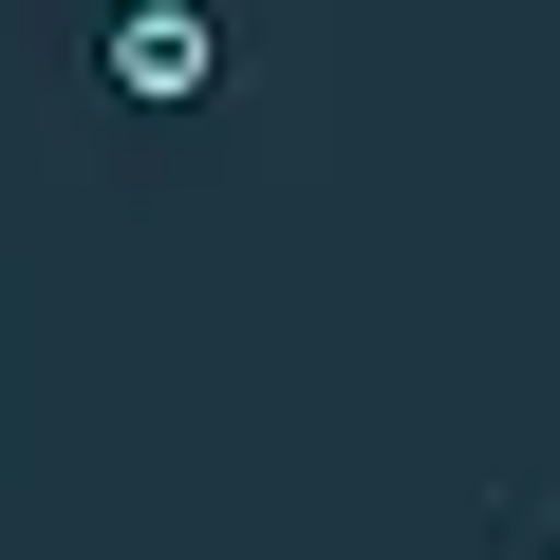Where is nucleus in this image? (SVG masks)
Masks as SVG:
<instances>
[{"label":"nucleus","instance_id":"f257e3e1","mask_svg":"<svg viewBox=\"0 0 560 560\" xmlns=\"http://www.w3.org/2000/svg\"><path fill=\"white\" fill-rule=\"evenodd\" d=\"M224 75V38H206V0H131V20H113V94L131 113H187Z\"/></svg>","mask_w":560,"mask_h":560}]
</instances>
